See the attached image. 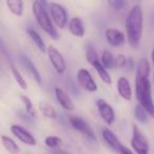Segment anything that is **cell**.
<instances>
[{
	"label": "cell",
	"instance_id": "18",
	"mask_svg": "<svg viewBox=\"0 0 154 154\" xmlns=\"http://www.w3.org/2000/svg\"><path fill=\"white\" fill-rule=\"evenodd\" d=\"M7 7L10 12L15 16L20 17L23 14V2L20 0H8Z\"/></svg>",
	"mask_w": 154,
	"mask_h": 154
},
{
	"label": "cell",
	"instance_id": "16",
	"mask_svg": "<svg viewBox=\"0 0 154 154\" xmlns=\"http://www.w3.org/2000/svg\"><path fill=\"white\" fill-rule=\"evenodd\" d=\"M69 30H70L71 34L75 37H79L82 38L86 34V28L82 22V20L78 17H74L70 20L69 22Z\"/></svg>",
	"mask_w": 154,
	"mask_h": 154
},
{
	"label": "cell",
	"instance_id": "30",
	"mask_svg": "<svg viewBox=\"0 0 154 154\" xmlns=\"http://www.w3.org/2000/svg\"><path fill=\"white\" fill-rule=\"evenodd\" d=\"M117 153L118 154H134V152H132V150L129 149V148L126 147L125 145H122V147H120V149L118 150Z\"/></svg>",
	"mask_w": 154,
	"mask_h": 154
},
{
	"label": "cell",
	"instance_id": "25",
	"mask_svg": "<svg viewBox=\"0 0 154 154\" xmlns=\"http://www.w3.org/2000/svg\"><path fill=\"white\" fill-rule=\"evenodd\" d=\"M45 143L47 147H49L50 149L53 150H58L60 148L62 143V139L58 136H53V135H50L47 136L45 139Z\"/></svg>",
	"mask_w": 154,
	"mask_h": 154
},
{
	"label": "cell",
	"instance_id": "33",
	"mask_svg": "<svg viewBox=\"0 0 154 154\" xmlns=\"http://www.w3.org/2000/svg\"><path fill=\"white\" fill-rule=\"evenodd\" d=\"M53 154H70V153H68V152L63 151V150L58 149V150H54V151H53Z\"/></svg>",
	"mask_w": 154,
	"mask_h": 154
},
{
	"label": "cell",
	"instance_id": "23",
	"mask_svg": "<svg viewBox=\"0 0 154 154\" xmlns=\"http://www.w3.org/2000/svg\"><path fill=\"white\" fill-rule=\"evenodd\" d=\"M20 100H21V103H23L24 110H26V113L28 114L30 117H32V118L36 117V112H35L34 106H33V103L31 101V99L29 98L26 95L21 94V95H20Z\"/></svg>",
	"mask_w": 154,
	"mask_h": 154
},
{
	"label": "cell",
	"instance_id": "28",
	"mask_svg": "<svg viewBox=\"0 0 154 154\" xmlns=\"http://www.w3.org/2000/svg\"><path fill=\"white\" fill-rule=\"evenodd\" d=\"M127 60H128V58H127L124 54H119V55L115 58V66H116V68H118V69L126 68Z\"/></svg>",
	"mask_w": 154,
	"mask_h": 154
},
{
	"label": "cell",
	"instance_id": "17",
	"mask_svg": "<svg viewBox=\"0 0 154 154\" xmlns=\"http://www.w3.org/2000/svg\"><path fill=\"white\" fill-rule=\"evenodd\" d=\"M1 143L9 153L18 154L19 152V146L16 143V141L13 138L7 136V135H1Z\"/></svg>",
	"mask_w": 154,
	"mask_h": 154
},
{
	"label": "cell",
	"instance_id": "27",
	"mask_svg": "<svg viewBox=\"0 0 154 154\" xmlns=\"http://www.w3.org/2000/svg\"><path fill=\"white\" fill-rule=\"evenodd\" d=\"M86 57H87V60L90 64H94L95 62L99 61L98 59V55H97L96 51H95V48L93 47V45L89 43L86 48Z\"/></svg>",
	"mask_w": 154,
	"mask_h": 154
},
{
	"label": "cell",
	"instance_id": "7",
	"mask_svg": "<svg viewBox=\"0 0 154 154\" xmlns=\"http://www.w3.org/2000/svg\"><path fill=\"white\" fill-rule=\"evenodd\" d=\"M69 122H70L71 126H72L75 130L79 131L80 133L86 135L87 137H89V138L92 139V140H96L95 132L93 131L91 126L84 119V118L79 117V116L71 115V116H69Z\"/></svg>",
	"mask_w": 154,
	"mask_h": 154
},
{
	"label": "cell",
	"instance_id": "10",
	"mask_svg": "<svg viewBox=\"0 0 154 154\" xmlns=\"http://www.w3.org/2000/svg\"><path fill=\"white\" fill-rule=\"evenodd\" d=\"M96 107L98 109L99 115L103 118V122L108 126H111L115 120V112H114L113 108L103 99H98L96 101Z\"/></svg>",
	"mask_w": 154,
	"mask_h": 154
},
{
	"label": "cell",
	"instance_id": "26",
	"mask_svg": "<svg viewBox=\"0 0 154 154\" xmlns=\"http://www.w3.org/2000/svg\"><path fill=\"white\" fill-rule=\"evenodd\" d=\"M134 115H135V118H136L137 122H139L140 124H147L148 120H149V115L148 113L145 111L143 107L140 105H137L134 109Z\"/></svg>",
	"mask_w": 154,
	"mask_h": 154
},
{
	"label": "cell",
	"instance_id": "2",
	"mask_svg": "<svg viewBox=\"0 0 154 154\" xmlns=\"http://www.w3.org/2000/svg\"><path fill=\"white\" fill-rule=\"evenodd\" d=\"M135 94L138 105L145 109L150 117L154 118V101L151 93V82L149 78H135Z\"/></svg>",
	"mask_w": 154,
	"mask_h": 154
},
{
	"label": "cell",
	"instance_id": "5",
	"mask_svg": "<svg viewBox=\"0 0 154 154\" xmlns=\"http://www.w3.org/2000/svg\"><path fill=\"white\" fill-rule=\"evenodd\" d=\"M50 12H51L52 19L54 20L58 28L63 29L68 24V12L63 5L57 2H51L50 3Z\"/></svg>",
	"mask_w": 154,
	"mask_h": 154
},
{
	"label": "cell",
	"instance_id": "14",
	"mask_svg": "<svg viewBox=\"0 0 154 154\" xmlns=\"http://www.w3.org/2000/svg\"><path fill=\"white\" fill-rule=\"evenodd\" d=\"M117 92L119 96L125 100L132 99V88L126 77H120L117 80Z\"/></svg>",
	"mask_w": 154,
	"mask_h": 154
},
{
	"label": "cell",
	"instance_id": "12",
	"mask_svg": "<svg viewBox=\"0 0 154 154\" xmlns=\"http://www.w3.org/2000/svg\"><path fill=\"white\" fill-rule=\"evenodd\" d=\"M105 36L106 39L108 40V42L112 45V47H119V45H124L126 37L125 34L122 31L117 30L114 28H109L105 31Z\"/></svg>",
	"mask_w": 154,
	"mask_h": 154
},
{
	"label": "cell",
	"instance_id": "34",
	"mask_svg": "<svg viewBox=\"0 0 154 154\" xmlns=\"http://www.w3.org/2000/svg\"><path fill=\"white\" fill-rule=\"evenodd\" d=\"M151 58H152V62H153V64H154V48H153V50H152V53H151Z\"/></svg>",
	"mask_w": 154,
	"mask_h": 154
},
{
	"label": "cell",
	"instance_id": "9",
	"mask_svg": "<svg viewBox=\"0 0 154 154\" xmlns=\"http://www.w3.org/2000/svg\"><path fill=\"white\" fill-rule=\"evenodd\" d=\"M77 80L80 87L85 89L88 92H96L97 91V85L95 80L93 79L92 75L87 69H79L77 72Z\"/></svg>",
	"mask_w": 154,
	"mask_h": 154
},
{
	"label": "cell",
	"instance_id": "11",
	"mask_svg": "<svg viewBox=\"0 0 154 154\" xmlns=\"http://www.w3.org/2000/svg\"><path fill=\"white\" fill-rule=\"evenodd\" d=\"M19 59H20L21 64L24 66V69H26V72H28L29 74L33 77V79H34L37 84L40 85L41 82H42V77H41L40 73H39L38 69L36 68V66H35V64L33 63L32 60L30 59V57H29L26 54L21 53L19 55Z\"/></svg>",
	"mask_w": 154,
	"mask_h": 154
},
{
	"label": "cell",
	"instance_id": "29",
	"mask_svg": "<svg viewBox=\"0 0 154 154\" xmlns=\"http://www.w3.org/2000/svg\"><path fill=\"white\" fill-rule=\"evenodd\" d=\"M108 5L115 11H119V10H122L124 8L126 2L124 0H110V1H108Z\"/></svg>",
	"mask_w": 154,
	"mask_h": 154
},
{
	"label": "cell",
	"instance_id": "20",
	"mask_svg": "<svg viewBox=\"0 0 154 154\" xmlns=\"http://www.w3.org/2000/svg\"><path fill=\"white\" fill-rule=\"evenodd\" d=\"M39 110L40 112L45 116V117L50 118V119H55L57 117V113H56V110L50 105L47 101H41L39 103Z\"/></svg>",
	"mask_w": 154,
	"mask_h": 154
},
{
	"label": "cell",
	"instance_id": "3",
	"mask_svg": "<svg viewBox=\"0 0 154 154\" xmlns=\"http://www.w3.org/2000/svg\"><path fill=\"white\" fill-rule=\"evenodd\" d=\"M45 5V3L42 2V1H34L32 3L33 15H34L35 19H36L37 23L40 26L41 30L47 33L50 37H52V39L58 40L59 34H58L56 28L53 26V23H52L51 17L48 14Z\"/></svg>",
	"mask_w": 154,
	"mask_h": 154
},
{
	"label": "cell",
	"instance_id": "31",
	"mask_svg": "<svg viewBox=\"0 0 154 154\" xmlns=\"http://www.w3.org/2000/svg\"><path fill=\"white\" fill-rule=\"evenodd\" d=\"M126 68H128L129 70H133L134 68H136V64H135V61L134 59H132V58H128V60H127V66Z\"/></svg>",
	"mask_w": 154,
	"mask_h": 154
},
{
	"label": "cell",
	"instance_id": "19",
	"mask_svg": "<svg viewBox=\"0 0 154 154\" xmlns=\"http://www.w3.org/2000/svg\"><path fill=\"white\" fill-rule=\"evenodd\" d=\"M28 34L31 37V39L33 40V42L40 50V52H42V53L47 52V48H45V45L43 42V39L41 38L40 34L37 31H35L34 29H28Z\"/></svg>",
	"mask_w": 154,
	"mask_h": 154
},
{
	"label": "cell",
	"instance_id": "6",
	"mask_svg": "<svg viewBox=\"0 0 154 154\" xmlns=\"http://www.w3.org/2000/svg\"><path fill=\"white\" fill-rule=\"evenodd\" d=\"M47 53L49 56V59L51 61L53 68L55 69V71L58 74H62L64 73V71L66 70V63L64 57L55 47L53 45H49L47 49Z\"/></svg>",
	"mask_w": 154,
	"mask_h": 154
},
{
	"label": "cell",
	"instance_id": "15",
	"mask_svg": "<svg viewBox=\"0 0 154 154\" xmlns=\"http://www.w3.org/2000/svg\"><path fill=\"white\" fill-rule=\"evenodd\" d=\"M103 137L106 143H107V145L109 146L111 149L115 150L116 152H118V150H119L120 147L122 146V141L118 139V137L115 135V133L110 130L109 128L103 129Z\"/></svg>",
	"mask_w": 154,
	"mask_h": 154
},
{
	"label": "cell",
	"instance_id": "32",
	"mask_svg": "<svg viewBox=\"0 0 154 154\" xmlns=\"http://www.w3.org/2000/svg\"><path fill=\"white\" fill-rule=\"evenodd\" d=\"M0 52H3V53H7V49H5V45H3L2 40L0 39Z\"/></svg>",
	"mask_w": 154,
	"mask_h": 154
},
{
	"label": "cell",
	"instance_id": "1",
	"mask_svg": "<svg viewBox=\"0 0 154 154\" xmlns=\"http://www.w3.org/2000/svg\"><path fill=\"white\" fill-rule=\"evenodd\" d=\"M143 17L140 5H136L130 10L125 20L128 42L132 48H137L143 36Z\"/></svg>",
	"mask_w": 154,
	"mask_h": 154
},
{
	"label": "cell",
	"instance_id": "24",
	"mask_svg": "<svg viewBox=\"0 0 154 154\" xmlns=\"http://www.w3.org/2000/svg\"><path fill=\"white\" fill-rule=\"evenodd\" d=\"M11 71H12V74H13L14 78H15V80H16V82H17L18 86H19L22 90H26V89H28V85H26V79H24L23 76L21 75L20 71L16 68L15 64H12L11 66Z\"/></svg>",
	"mask_w": 154,
	"mask_h": 154
},
{
	"label": "cell",
	"instance_id": "8",
	"mask_svg": "<svg viewBox=\"0 0 154 154\" xmlns=\"http://www.w3.org/2000/svg\"><path fill=\"white\" fill-rule=\"evenodd\" d=\"M11 132L13 133V135H15V137H17L22 143L24 145L31 146L34 147L36 146L37 140L35 138V136L30 132L29 130H26V128H23L20 125H12L11 126Z\"/></svg>",
	"mask_w": 154,
	"mask_h": 154
},
{
	"label": "cell",
	"instance_id": "21",
	"mask_svg": "<svg viewBox=\"0 0 154 154\" xmlns=\"http://www.w3.org/2000/svg\"><path fill=\"white\" fill-rule=\"evenodd\" d=\"M93 66L95 68V70L97 71V73H98L99 77H100V79L103 80L105 84L107 85H110L112 82V78L111 76H110V74L108 73V70L105 68V66L101 64L100 61H97L95 62L94 64H93Z\"/></svg>",
	"mask_w": 154,
	"mask_h": 154
},
{
	"label": "cell",
	"instance_id": "22",
	"mask_svg": "<svg viewBox=\"0 0 154 154\" xmlns=\"http://www.w3.org/2000/svg\"><path fill=\"white\" fill-rule=\"evenodd\" d=\"M101 64L107 70H111L115 66V58L113 57L111 52H109L108 50L103 51V55H101Z\"/></svg>",
	"mask_w": 154,
	"mask_h": 154
},
{
	"label": "cell",
	"instance_id": "13",
	"mask_svg": "<svg viewBox=\"0 0 154 154\" xmlns=\"http://www.w3.org/2000/svg\"><path fill=\"white\" fill-rule=\"evenodd\" d=\"M55 97L57 99L58 103L66 111H73L75 109V105L73 103L72 98L70 97V95L63 90V89L56 87L55 88Z\"/></svg>",
	"mask_w": 154,
	"mask_h": 154
},
{
	"label": "cell",
	"instance_id": "4",
	"mask_svg": "<svg viewBox=\"0 0 154 154\" xmlns=\"http://www.w3.org/2000/svg\"><path fill=\"white\" fill-rule=\"evenodd\" d=\"M131 147L134 150V152H136V154H149V141L136 125H133Z\"/></svg>",
	"mask_w": 154,
	"mask_h": 154
}]
</instances>
